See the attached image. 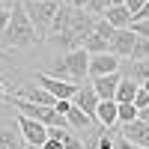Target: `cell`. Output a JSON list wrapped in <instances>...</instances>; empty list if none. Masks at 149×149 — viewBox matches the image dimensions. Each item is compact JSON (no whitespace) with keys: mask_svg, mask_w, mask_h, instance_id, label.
<instances>
[{"mask_svg":"<svg viewBox=\"0 0 149 149\" xmlns=\"http://www.w3.org/2000/svg\"><path fill=\"white\" fill-rule=\"evenodd\" d=\"M95 15H90L86 9H74V6H63L60 9V15L54 21V30L48 36V42H51L57 51L63 54H72L84 48V42L90 39L95 33Z\"/></svg>","mask_w":149,"mask_h":149,"instance_id":"1","label":"cell"},{"mask_svg":"<svg viewBox=\"0 0 149 149\" xmlns=\"http://www.w3.org/2000/svg\"><path fill=\"white\" fill-rule=\"evenodd\" d=\"M0 42L6 48H30V45L39 42V33H36V27H33V21H30V15H27V9H24L21 0L12 6V21L3 30Z\"/></svg>","mask_w":149,"mask_h":149,"instance_id":"2","label":"cell"},{"mask_svg":"<svg viewBox=\"0 0 149 149\" xmlns=\"http://www.w3.org/2000/svg\"><path fill=\"white\" fill-rule=\"evenodd\" d=\"M48 74H51V78H60V81H69L74 86H84L86 78H90V54H86L84 48H78V51H72V54H63L51 66Z\"/></svg>","mask_w":149,"mask_h":149,"instance_id":"3","label":"cell"},{"mask_svg":"<svg viewBox=\"0 0 149 149\" xmlns=\"http://www.w3.org/2000/svg\"><path fill=\"white\" fill-rule=\"evenodd\" d=\"M21 3H24V9H27V15L33 21L36 33H39V39H48V36H51L60 9L66 6L63 0H21Z\"/></svg>","mask_w":149,"mask_h":149,"instance_id":"4","label":"cell"},{"mask_svg":"<svg viewBox=\"0 0 149 149\" xmlns=\"http://www.w3.org/2000/svg\"><path fill=\"white\" fill-rule=\"evenodd\" d=\"M6 102L15 107L21 116H30V119L42 122V125H48V128H69V119L60 113L57 107H42V104H33V102H27V98H21V95H12V98H6Z\"/></svg>","mask_w":149,"mask_h":149,"instance_id":"5","label":"cell"},{"mask_svg":"<svg viewBox=\"0 0 149 149\" xmlns=\"http://www.w3.org/2000/svg\"><path fill=\"white\" fill-rule=\"evenodd\" d=\"M36 84L42 86V90H48L57 102H72L74 93H78V86L69 84V81H60V78H51L48 72H36Z\"/></svg>","mask_w":149,"mask_h":149,"instance_id":"6","label":"cell"},{"mask_svg":"<svg viewBox=\"0 0 149 149\" xmlns=\"http://www.w3.org/2000/svg\"><path fill=\"white\" fill-rule=\"evenodd\" d=\"M18 128H21V137L27 146H45L48 140H51V134H48V125H42V122H36L30 116H21L18 113Z\"/></svg>","mask_w":149,"mask_h":149,"instance_id":"7","label":"cell"},{"mask_svg":"<svg viewBox=\"0 0 149 149\" xmlns=\"http://www.w3.org/2000/svg\"><path fill=\"white\" fill-rule=\"evenodd\" d=\"M72 104L74 107H81L86 116H90L93 122H95V110H98V104H102V98L95 95V90H93V84L86 81L84 86H78V93H74V98H72Z\"/></svg>","mask_w":149,"mask_h":149,"instance_id":"8","label":"cell"},{"mask_svg":"<svg viewBox=\"0 0 149 149\" xmlns=\"http://www.w3.org/2000/svg\"><path fill=\"white\" fill-rule=\"evenodd\" d=\"M95 95L102 102H116V93H119V84H122V72L116 74H104V78H90Z\"/></svg>","mask_w":149,"mask_h":149,"instance_id":"9","label":"cell"},{"mask_svg":"<svg viewBox=\"0 0 149 149\" xmlns=\"http://www.w3.org/2000/svg\"><path fill=\"white\" fill-rule=\"evenodd\" d=\"M134 42H137V33H134L131 27H125V30H116V36L110 39V54L113 57H119V60H131V51H134Z\"/></svg>","mask_w":149,"mask_h":149,"instance_id":"10","label":"cell"},{"mask_svg":"<svg viewBox=\"0 0 149 149\" xmlns=\"http://www.w3.org/2000/svg\"><path fill=\"white\" fill-rule=\"evenodd\" d=\"M122 60L113 54H95L90 57V78H104V74H116Z\"/></svg>","mask_w":149,"mask_h":149,"instance_id":"11","label":"cell"},{"mask_svg":"<svg viewBox=\"0 0 149 149\" xmlns=\"http://www.w3.org/2000/svg\"><path fill=\"white\" fill-rule=\"evenodd\" d=\"M122 140H128V143H134V146H143V149H149V125L143 119H134V122H128V125H122V134H119Z\"/></svg>","mask_w":149,"mask_h":149,"instance_id":"12","label":"cell"},{"mask_svg":"<svg viewBox=\"0 0 149 149\" xmlns=\"http://www.w3.org/2000/svg\"><path fill=\"white\" fill-rule=\"evenodd\" d=\"M48 134L63 149H86V143L78 137V131H72V128H48Z\"/></svg>","mask_w":149,"mask_h":149,"instance_id":"13","label":"cell"},{"mask_svg":"<svg viewBox=\"0 0 149 149\" xmlns=\"http://www.w3.org/2000/svg\"><path fill=\"white\" fill-rule=\"evenodd\" d=\"M95 122L102 128H113L116 122H119V104L116 102H102L95 110Z\"/></svg>","mask_w":149,"mask_h":149,"instance_id":"14","label":"cell"},{"mask_svg":"<svg viewBox=\"0 0 149 149\" xmlns=\"http://www.w3.org/2000/svg\"><path fill=\"white\" fill-rule=\"evenodd\" d=\"M0 149H27V143H24V137H21V128L0 125Z\"/></svg>","mask_w":149,"mask_h":149,"instance_id":"15","label":"cell"},{"mask_svg":"<svg viewBox=\"0 0 149 149\" xmlns=\"http://www.w3.org/2000/svg\"><path fill=\"white\" fill-rule=\"evenodd\" d=\"M66 119H69V128H72V131H90V128L95 125V122H93L90 116H86V113H84L81 107H74V104L69 107V113H66Z\"/></svg>","mask_w":149,"mask_h":149,"instance_id":"16","label":"cell"},{"mask_svg":"<svg viewBox=\"0 0 149 149\" xmlns=\"http://www.w3.org/2000/svg\"><path fill=\"white\" fill-rule=\"evenodd\" d=\"M21 98H27V102H33V104H42V107H57V98L48 93V90H42L39 84L33 86V90H27V93H21Z\"/></svg>","mask_w":149,"mask_h":149,"instance_id":"17","label":"cell"},{"mask_svg":"<svg viewBox=\"0 0 149 149\" xmlns=\"http://www.w3.org/2000/svg\"><path fill=\"white\" fill-rule=\"evenodd\" d=\"M122 78H128V81L143 86L149 81V60H131V66H128V72L122 74Z\"/></svg>","mask_w":149,"mask_h":149,"instance_id":"18","label":"cell"},{"mask_svg":"<svg viewBox=\"0 0 149 149\" xmlns=\"http://www.w3.org/2000/svg\"><path fill=\"white\" fill-rule=\"evenodd\" d=\"M104 18H107L110 24H113L116 30H125V27H131V12H128L125 6H110Z\"/></svg>","mask_w":149,"mask_h":149,"instance_id":"19","label":"cell"},{"mask_svg":"<svg viewBox=\"0 0 149 149\" xmlns=\"http://www.w3.org/2000/svg\"><path fill=\"white\" fill-rule=\"evenodd\" d=\"M137 93H140V84H134V81H128V78H122L119 93H116V102H119V104H134Z\"/></svg>","mask_w":149,"mask_h":149,"instance_id":"20","label":"cell"},{"mask_svg":"<svg viewBox=\"0 0 149 149\" xmlns=\"http://www.w3.org/2000/svg\"><path fill=\"white\" fill-rule=\"evenodd\" d=\"M84 51L90 54V57H95V54H110V42H107V39H102L98 33H93L90 39L84 42Z\"/></svg>","mask_w":149,"mask_h":149,"instance_id":"21","label":"cell"},{"mask_svg":"<svg viewBox=\"0 0 149 149\" xmlns=\"http://www.w3.org/2000/svg\"><path fill=\"white\" fill-rule=\"evenodd\" d=\"M134 119H140V110L134 104H119V125H128V122H134Z\"/></svg>","mask_w":149,"mask_h":149,"instance_id":"22","label":"cell"},{"mask_svg":"<svg viewBox=\"0 0 149 149\" xmlns=\"http://www.w3.org/2000/svg\"><path fill=\"white\" fill-rule=\"evenodd\" d=\"M95 33L102 36V39H107V42H110V39L116 36V27H113L107 18H98V21H95Z\"/></svg>","mask_w":149,"mask_h":149,"instance_id":"23","label":"cell"},{"mask_svg":"<svg viewBox=\"0 0 149 149\" xmlns=\"http://www.w3.org/2000/svg\"><path fill=\"white\" fill-rule=\"evenodd\" d=\"M131 60H149V39L137 36V42H134V51H131Z\"/></svg>","mask_w":149,"mask_h":149,"instance_id":"24","label":"cell"},{"mask_svg":"<svg viewBox=\"0 0 149 149\" xmlns=\"http://www.w3.org/2000/svg\"><path fill=\"white\" fill-rule=\"evenodd\" d=\"M143 6H146V0H125V9L131 12V21H134V18H137L140 12H143Z\"/></svg>","mask_w":149,"mask_h":149,"instance_id":"25","label":"cell"},{"mask_svg":"<svg viewBox=\"0 0 149 149\" xmlns=\"http://www.w3.org/2000/svg\"><path fill=\"white\" fill-rule=\"evenodd\" d=\"M134 107H137V110H146V107H149V93L143 90V86H140V93H137V98H134Z\"/></svg>","mask_w":149,"mask_h":149,"instance_id":"26","label":"cell"},{"mask_svg":"<svg viewBox=\"0 0 149 149\" xmlns=\"http://www.w3.org/2000/svg\"><path fill=\"white\" fill-rule=\"evenodd\" d=\"M9 21H12V9H6V6H0V36H3V30L9 27Z\"/></svg>","mask_w":149,"mask_h":149,"instance_id":"27","label":"cell"},{"mask_svg":"<svg viewBox=\"0 0 149 149\" xmlns=\"http://www.w3.org/2000/svg\"><path fill=\"white\" fill-rule=\"evenodd\" d=\"M131 30L137 33V36H143V39H149V21H137V24H131Z\"/></svg>","mask_w":149,"mask_h":149,"instance_id":"28","label":"cell"},{"mask_svg":"<svg viewBox=\"0 0 149 149\" xmlns=\"http://www.w3.org/2000/svg\"><path fill=\"white\" fill-rule=\"evenodd\" d=\"M116 149H143V146H134V143H128V140H116Z\"/></svg>","mask_w":149,"mask_h":149,"instance_id":"29","label":"cell"},{"mask_svg":"<svg viewBox=\"0 0 149 149\" xmlns=\"http://www.w3.org/2000/svg\"><path fill=\"white\" fill-rule=\"evenodd\" d=\"M72 6H74V9H86V6H90V0H72Z\"/></svg>","mask_w":149,"mask_h":149,"instance_id":"30","label":"cell"},{"mask_svg":"<svg viewBox=\"0 0 149 149\" xmlns=\"http://www.w3.org/2000/svg\"><path fill=\"white\" fill-rule=\"evenodd\" d=\"M42 149H63V146H60V143H57V140H48V143H45V146H42Z\"/></svg>","mask_w":149,"mask_h":149,"instance_id":"31","label":"cell"},{"mask_svg":"<svg viewBox=\"0 0 149 149\" xmlns=\"http://www.w3.org/2000/svg\"><path fill=\"white\" fill-rule=\"evenodd\" d=\"M6 98H9V95H6V84L0 81V102H6Z\"/></svg>","mask_w":149,"mask_h":149,"instance_id":"32","label":"cell"},{"mask_svg":"<svg viewBox=\"0 0 149 149\" xmlns=\"http://www.w3.org/2000/svg\"><path fill=\"white\" fill-rule=\"evenodd\" d=\"M140 119H143L146 125H149V107H146V110H140Z\"/></svg>","mask_w":149,"mask_h":149,"instance_id":"33","label":"cell"},{"mask_svg":"<svg viewBox=\"0 0 149 149\" xmlns=\"http://www.w3.org/2000/svg\"><path fill=\"white\" fill-rule=\"evenodd\" d=\"M110 6H125V0H107Z\"/></svg>","mask_w":149,"mask_h":149,"instance_id":"34","label":"cell"},{"mask_svg":"<svg viewBox=\"0 0 149 149\" xmlns=\"http://www.w3.org/2000/svg\"><path fill=\"white\" fill-rule=\"evenodd\" d=\"M15 3H18V0H3V6H6V9H12Z\"/></svg>","mask_w":149,"mask_h":149,"instance_id":"35","label":"cell"},{"mask_svg":"<svg viewBox=\"0 0 149 149\" xmlns=\"http://www.w3.org/2000/svg\"><path fill=\"white\" fill-rule=\"evenodd\" d=\"M143 90H146V93H149V81H146V84H143Z\"/></svg>","mask_w":149,"mask_h":149,"instance_id":"36","label":"cell"},{"mask_svg":"<svg viewBox=\"0 0 149 149\" xmlns=\"http://www.w3.org/2000/svg\"><path fill=\"white\" fill-rule=\"evenodd\" d=\"M63 3H66V6H72V0H63Z\"/></svg>","mask_w":149,"mask_h":149,"instance_id":"37","label":"cell"},{"mask_svg":"<svg viewBox=\"0 0 149 149\" xmlns=\"http://www.w3.org/2000/svg\"><path fill=\"white\" fill-rule=\"evenodd\" d=\"M27 149H42V146H27Z\"/></svg>","mask_w":149,"mask_h":149,"instance_id":"38","label":"cell"},{"mask_svg":"<svg viewBox=\"0 0 149 149\" xmlns=\"http://www.w3.org/2000/svg\"><path fill=\"white\" fill-rule=\"evenodd\" d=\"M0 6H3V0H0Z\"/></svg>","mask_w":149,"mask_h":149,"instance_id":"39","label":"cell"}]
</instances>
